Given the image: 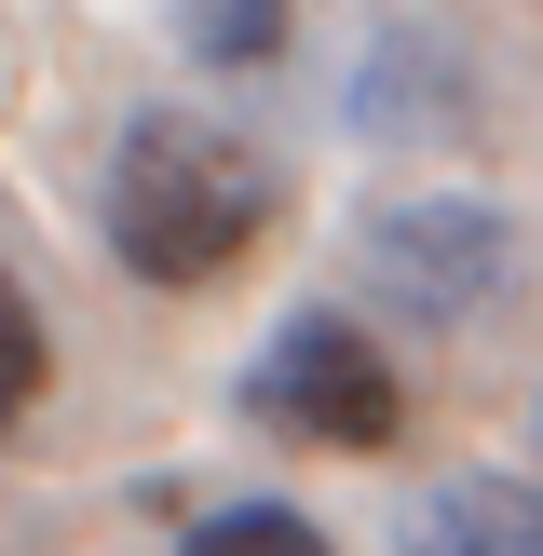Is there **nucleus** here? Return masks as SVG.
<instances>
[{
  "mask_svg": "<svg viewBox=\"0 0 543 556\" xmlns=\"http://www.w3.org/2000/svg\"><path fill=\"white\" fill-rule=\"evenodd\" d=\"M407 556H543V489L516 476H449L407 503Z\"/></svg>",
  "mask_w": 543,
  "mask_h": 556,
  "instance_id": "obj_4",
  "label": "nucleus"
},
{
  "mask_svg": "<svg viewBox=\"0 0 543 556\" xmlns=\"http://www.w3.org/2000/svg\"><path fill=\"white\" fill-rule=\"evenodd\" d=\"M353 271H367V299L407 313V326H476V313L516 299V231L489 204H462V190H421V204H380L367 217Z\"/></svg>",
  "mask_w": 543,
  "mask_h": 556,
  "instance_id": "obj_2",
  "label": "nucleus"
},
{
  "mask_svg": "<svg viewBox=\"0 0 543 556\" xmlns=\"http://www.w3.org/2000/svg\"><path fill=\"white\" fill-rule=\"evenodd\" d=\"M272 231V163L204 109H136L109 150V258L136 286H217Z\"/></svg>",
  "mask_w": 543,
  "mask_h": 556,
  "instance_id": "obj_1",
  "label": "nucleus"
},
{
  "mask_svg": "<svg viewBox=\"0 0 543 556\" xmlns=\"http://www.w3.org/2000/svg\"><path fill=\"white\" fill-rule=\"evenodd\" d=\"M244 407L286 421V434H313V448H353V462H380V448L407 434V394H394V367H380V340H367L353 313L272 326V353L244 367Z\"/></svg>",
  "mask_w": 543,
  "mask_h": 556,
  "instance_id": "obj_3",
  "label": "nucleus"
},
{
  "mask_svg": "<svg viewBox=\"0 0 543 556\" xmlns=\"http://www.w3.org/2000/svg\"><path fill=\"white\" fill-rule=\"evenodd\" d=\"M286 27H299V0H177V41L204 68H272Z\"/></svg>",
  "mask_w": 543,
  "mask_h": 556,
  "instance_id": "obj_5",
  "label": "nucleus"
},
{
  "mask_svg": "<svg viewBox=\"0 0 543 556\" xmlns=\"http://www.w3.org/2000/svg\"><path fill=\"white\" fill-rule=\"evenodd\" d=\"M41 380H54V340H41V299H27L14 271H0V434H14L27 407H41Z\"/></svg>",
  "mask_w": 543,
  "mask_h": 556,
  "instance_id": "obj_7",
  "label": "nucleus"
},
{
  "mask_svg": "<svg viewBox=\"0 0 543 556\" xmlns=\"http://www.w3.org/2000/svg\"><path fill=\"white\" fill-rule=\"evenodd\" d=\"M177 556H326V530H313V516H286V503H217Z\"/></svg>",
  "mask_w": 543,
  "mask_h": 556,
  "instance_id": "obj_6",
  "label": "nucleus"
}]
</instances>
